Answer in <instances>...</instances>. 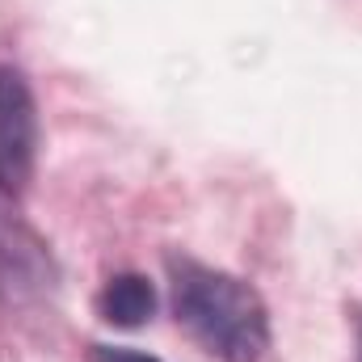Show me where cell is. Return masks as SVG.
Returning a JSON list of instances; mask_svg holds the SVG:
<instances>
[{
  "instance_id": "6da1fadb",
  "label": "cell",
  "mask_w": 362,
  "mask_h": 362,
  "mask_svg": "<svg viewBox=\"0 0 362 362\" xmlns=\"http://www.w3.org/2000/svg\"><path fill=\"white\" fill-rule=\"evenodd\" d=\"M177 325L219 362H262L270 350V312L262 295L228 270L169 257Z\"/></svg>"
},
{
  "instance_id": "7a4b0ae2",
  "label": "cell",
  "mask_w": 362,
  "mask_h": 362,
  "mask_svg": "<svg viewBox=\"0 0 362 362\" xmlns=\"http://www.w3.org/2000/svg\"><path fill=\"white\" fill-rule=\"evenodd\" d=\"M38 160V105L21 68L0 64V198H17Z\"/></svg>"
},
{
  "instance_id": "3957f363",
  "label": "cell",
  "mask_w": 362,
  "mask_h": 362,
  "mask_svg": "<svg viewBox=\"0 0 362 362\" xmlns=\"http://www.w3.org/2000/svg\"><path fill=\"white\" fill-rule=\"evenodd\" d=\"M47 282H51V257L42 240L17 219L13 223L0 219V291L13 286V295H25V291H42Z\"/></svg>"
},
{
  "instance_id": "277c9868",
  "label": "cell",
  "mask_w": 362,
  "mask_h": 362,
  "mask_svg": "<svg viewBox=\"0 0 362 362\" xmlns=\"http://www.w3.org/2000/svg\"><path fill=\"white\" fill-rule=\"evenodd\" d=\"M156 312V291L144 274H114L97 291V316L114 329H139Z\"/></svg>"
},
{
  "instance_id": "5b68a950",
  "label": "cell",
  "mask_w": 362,
  "mask_h": 362,
  "mask_svg": "<svg viewBox=\"0 0 362 362\" xmlns=\"http://www.w3.org/2000/svg\"><path fill=\"white\" fill-rule=\"evenodd\" d=\"M93 362H160L144 350H131V346H93Z\"/></svg>"
},
{
  "instance_id": "8992f818",
  "label": "cell",
  "mask_w": 362,
  "mask_h": 362,
  "mask_svg": "<svg viewBox=\"0 0 362 362\" xmlns=\"http://www.w3.org/2000/svg\"><path fill=\"white\" fill-rule=\"evenodd\" d=\"M358 362H362V333H358Z\"/></svg>"
}]
</instances>
